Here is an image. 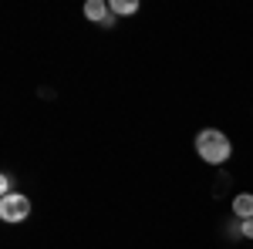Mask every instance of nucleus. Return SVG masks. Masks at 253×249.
I'll return each instance as SVG.
<instances>
[{
  "mask_svg": "<svg viewBox=\"0 0 253 249\" xmlns=\"http://www.w3.org/2000/svg\"><path fill=\"white\" fill-rule=\"evenodd\" d=\"M108 7H112L115 17H132L138 10V0H108Z\"/></svg>",
  "mask_w": 253,
  "mask_h": 249,
  "instance_id": "5",
  "label": "nucleus"
},
{
  "mask_svg": "<svg viewBox=\"0 0 253 249\" xmlns=\"http://www.w3.org/2000/svg\"><path fill=\"white\" fill-rule=\"evenodd\" d=\"M230 209H233L236 222H243V219H253V192H240V195H233Z\"/></svg>",
  "mask_w": 253,
  "mask_h": 249,
  "instance_id": "3",
  "label": "nucleus"
},
{
  "mask_svg": "<svg viewBox=\"0 0 253 249\" xmlns=\"http://www.w3.org/2000/svg\"><path fill=\"white\" fill-rule=\"evenodd\" d=\"M196 155L206 165H226L230 155H233V142L219 128H203V132L196 135Z\"/></svg>",
  "mask_w": 253,
  "mask_h": 249,
  "instance_id": "1",
  "label": "nucleus"
},
{
  "mask_svg": "<svg viewBox=\"0 0 253 249\" xmlns=\"http://www.w3.org/2000/svg\"><path fill=\"white\" fill-rule=\"evenodd\" d=\"M31 215V199L24 192H10V195H0V219L3 222H24Z\"/></svg>",
  "mask_w": 253,
  "mask_h": 249,
  "instance_id": "2",
  "label": "nucleus"
},
{
  "mask_svg": "<svg viewBox=\"0 0 253 249\" xmlns=\"http://www.w3.org/2000/svg\"><path fill=\"white\" fill-rule=\"evenodd\" d=\"M14 192V175H0V195H10Z\"/></svg>",
  "mask_w": 253,
  "mask_h": 249,
  "instance_id": "6",
  "label": "nucleus"
},
{
  "mask_svg": "<svg viewBox=\"0 0 253 249\" xmlns=\"http://www.w3.org/2000/svg\"><path fill=\"white\" fill-rule=\"evenodd\" d=\"M84 17L91 20V24H98V27H101L105 20L112 17V7H108V0H88V3H84Z\"/></svg>",
  "mask_w": 253,
  "mask_h": 249,
  "instance_id": "4",
  "label": "nucleus"
},
{
  "mask_svg": "<svg viewBox=\"0 0 253 249\" xmlns=\"http://www.w3.org/2000/svg\"><path fill=\"white\" fill-rule=\"evenodd\" d=\"M240 236H243V239H253V219H243V222H240Z\"/></svg>",
  "mask_w": 253,
  "mask_h": 249,
  "instance_id": "7",
  "label": "nucleus"
}]
</instances>
